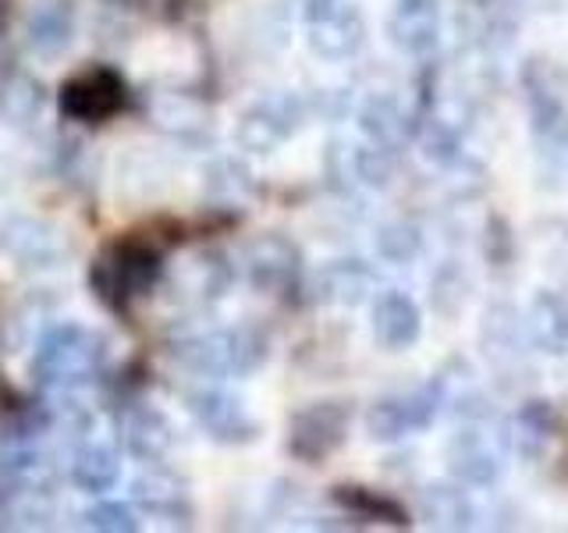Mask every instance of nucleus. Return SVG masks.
<instances>
[{
	"label": "nucleus",
	"instance_id": "423d86ee",
	"mask_svg": "<svg viewBox=\"0 0 568 533\" xmlns=\"http://www.w3.org/2000/svg\"><path fill=\"white\" fill-rule=\"evenodd\" d=\"M302 118H306V111H302V103L292 93H271V97L256 100L239 118L235 139L248 153H271L284 139L298 132Z\"/></svg>",
	"mask_w": 568,
	"mask_h": 533
},
{
	"label": "nucleus",
	"instance_id": "cd10ccee",
	"mask_svg": "<svg viewBox=\"0 0 568 533\" xmlns=\"http://www.w3.org/2000/svg\"><path fill=\"white\" fill-rule=\"evenodd\" d=\"M469 289H473L469 274L462 271L458 263H444L430 281V302L437 316H448V320L462 316V310L469 306Z\"/></svg>",
	"mask_w": 568,
	"mask_h": 533
},
{
	"label": "nucleus",
	"instance_id": "2eb2a0df",
	"mask_svg": "<svg viewBox=\"0 0 568 533\" xmlns=\"http://www.w3.org/2000/svg\"><path fill=\"white\" fill-rule=\"evenodd\" d=\"M448 470L466 487H490L501 476V459L479 431H458L448 441Z\"/></svg>",
	"mask_w": 568,
	"mask_h": 533
},
{
	"label": "nucleus",
	"instance_id": "a211bd4d",
	"mask_svg": "<svg viewBox=\"0 0 568 533\" xmlns=\"http://www.w3.org/2000/svg\"><path fill=\"white\" fill-rule=\"evenodd\" d=\"M555 413L547 402H526L519 413L505 420V444L511 455H519L526 462H537L547 455L550 438H555Z\"/></svg>",
	"mask_w": 568,
	"mask_h": 533
},
{
	"label": "nucleus",
	"instance_id": "f704fd0d",
	"mask_svg": "<svg viewBox=\"0 0 568 533\" xmlns=\"http://www.w3.org/2000/svg\"><path fill=\"white\" fill-rule=\"evenodd\" d=\"M561 480H565V484H568V459H565V466H561Z\"/></svg>",
	"mask_w": 568,
	"mask_h": 533
},
{
	"label": "nucleus",
	"instance_id": "4468645a",
	"mask_svg": "<svg viewBox=\"0 0 568 533\" xmlns=\"http://www.w3.org/2000/svg\"><path fill=\"white\" fill-rule=\"evenodd\" d=\"M390 43L408 58H423L440 40V8L437 0H398L395 14L387 22Z\"/></svg>",
	"mask_w": 568,
	"mask_h": 533
},
{
	"label": "nucleus",
	"instance_id": "7c9ffc66",
	"mask_svg": "<svg viewBox=\"0 0 568 533\" xmlns=\"http://www.w3.org/2000/svg\"><path fill=\"white\" fill-rule=\"evenodd\" d=\"M416 139H419L423 153L430 160H437V164H455V160H458L462 142H458V132L452 129L448 121H437V118L416 121Z\"/></svg>",
	"mask_w": 568,
	"mask_h": 533
},
{
	"label": "nucleus",
	"instance_id": "39448f33",
	"mask_svg": "<svg viewBox=\"0 0 568 533\" xmlns=\"http://www.w3.org/2000/svg\"><path fill=\"white\" fill-rule=\"evenodd\" d=\"M185 405H189L192 420L200 423V431L221 444H245L260 434V423L248 416L242 399L217 384H203V388L189 391Z\"/></svg>",
	"mask_w": 568,
	"mask_h": 533
},
{
	"label": "nucleus",
	"instance_id": "ddd939ff",
	"mask_svg": "<svg viewBox=\"0 0 568 533\" xmlns=\"http://www.w3.org/2000/svg\"><path fill=\"white\" fill-rule=\"evenodd\" d=\"M366 43V22L359 8L337 4L331 14L310 22V50L324 61H348Z\"/></svg>",
	"mask_w": 568,
	"mask_h": 533
},
{
	"label": "nucleus",
	"instance_id": "7ed1b4c3",
	"mask_svg": "<svg viewBox=\"0 0 568 533\" xmlns=\"http://www.w3.org/2000/svg\"><path fill=\"white\" fill-rule=\"evenodd\" d=\"M164 278V257L156 253L150 242L121 239L106 245L97 257L89 284H93L97 299L111 310H129L132 299H142L156 289V281Z\"/></svg>",
	"mask_w": 568,
	"mask_h": 533
},
{
	"label": "nucleus",
	"instance_id": "c85d7f7f",
	"mask_svg": "<svg viewBox=\"0 0 568 533\" xmlns=\"http://www.w3.org/2000/svg\"><path fill=\"white\" fill-rule=\"evenodd\" d=\"M398 174V153L384 147H363L352 153V178L366 189H387Z\"/></svg>",
	"mask_w": 568,
	"mask_h": 533
},
{
	"label": "nucleus",
	"instance_id": "4be33fe9",
	"mask_svg": "<svg viewBox=\"0 0 568 533\" xmlns=\"http://www.w3.org/2000/svg\"><path fill=\"white\" fill-rule=\"evenodd\" d=\"M377 274L363 260H334L316 274V295L331 306H359L373 292Z\"/></svg>",
	"mask_w": 568,
	"mask_h": 533
},
{
	"label": "nucleus",
	"instance_id": "dca6fc26",
	"mask_svg": "<svg viewBox=\"0 0 568 533\" xmlns=\"http://www.w3.org/2000/svg\"><path fill=\"white\" fill-rule=\"evenodd\" d=\"M359 129L384 150H402L408 139H416V118L405 111L398 97H369L359 107Z\"/></svg>",
	"mask_w": 568,
	"mask_h": 533
},
{
	"label": "nucleus",
	"instance_id": "6e6552de",
	"mask_svg": "<svg viewBox=\"0 0 568 533\" xmlns=\"http://www.w3.org/2000/svg\"><path fill=\"white\" fill-rule=\"evenodd\" d=\"M242 266H245V278L253 284L256 292L266 295H281L295 289V281L302 274V253L292 239L284 235H260L245 245L242 253Z\"/></svg>",
	"mask_w": 568,
	"mask_h": 533
},
{
	"label": "nucleus",
	"instance_id": "f03ea898",
	"mask_svg": "<svg viewBox=\"0 0 568 533\" xmlns=\"http://www.w3.org/2000/svg\"><path fill=\"white\" fill-rule=\"evenodd\" d=\"M174 360L200 378H245L263 366L266 338L256 328H206L185 331L174 342Z\"/></svg>",
	"mask_w": 568,
	"mask_h": 533
},
{
	"label": "nucleus",
	"instance_id": "9d476101",
	"mask_svg": "<svg viewBox=\"0 0 568 533\" xmlns=\"http://www.w3.org/2000/svg\"><path fill=\"white\" fill-rule=\"evenodd\" d=\"M523 86H526L532 129L540 135H558L568 124V103H565L568 79L561 76V68H555L544 58H532L523 68Z\"/></svg>",
	"mask_w": 568,
	"mask_h": 533
},
{
	"label": "nucleus",
	"instance_id": "c756f323",
	"mask_svg": "<svg viewBox=\"0 0 568 533\" xmlns=\"http://www.w3.org/2000/svg\"><path fill=\"white\" fill-rule=\"evenodd\" d=\"M423 253V231L408 221H390L377 228V257L387 263H413Z\"/></svg>",
	"mask_w": 568,
	"mask_h": 533
},
{
	"label": "nucleus",
	"instance_id": "aec40b11",
	"mask_svg": "<svg viewBox=\"0 0 568 533\" xmlns=\"http://www.w3.org/2000/svg\"><path fill=\"white\" fill-rule=\"evenodd\" d=\"M75 40V8L58 0V4H43L29 14V26H26V43L36 58L53 61L71 47Z\"/></svg>",
	"mask_w": 568,
	"mask_h": 533
},
{
	"label": "nucleus",
	"instance_id": "473e14b6",
	"mask_svg": "<svg viewBox=\"0 0 568 533\" xmlns=\"http://www.w3.org/2000/svg\"><path fill=\"white\" fill-rule=\"evenodd\" d=\"M82 526L103 530V533H132L139 530V520L124 502H97L93 509L82 512Z\"/></svg>",
	"mask_w": 568,
	"mask_h": 533
},
{
	"label": "nucleus",
	"instance_id": "9b49d317",
	"mask_svg": "<svg viewBox=\"0 0 568 533\" xmlns=\"http://www.w3.org/2000/svg\"><path fill=\"white\" fill-rule=\"evenodd\" d=\"M132 497L142 512L164 523H189V515H192L189 484L178 473L160 466V462H150V466L135 476Z\"/></svg>",
	"mask_w": 568,
	"mask_h": 533
},
{
	"label": "nucleus",
	"instance_id": "6ab92c4d",
	"mask_svg": "<svg viewBox=\"0 0 568 533\" xmlns=\"http://www.w3.org/2000/svg\"><path fill=\"white\" fill-rule=\"evenodd\" d=\"M526 338L547 355L568 352V299L558 292H537L526 310Z\"/></svg>",
	"mask_w": 568,
	"mask_h": 533
},
{
	"label": "nucleus",
	"instance_id": "bb28decb",
	"mask_svg": "<svg viewBox=\"0 0 568 533\" xmlns=\"http://www.w3.org/2000/svg\"><path fill=\"white\" fill-rule=\"evenodd\" d=\"M413 431L408 395H384L366 409V434L373 441H402Z\"/></svg>",
	"mask_w": 568,
	"mask_h": 533
},
{
	"label": "nucleus",
	"instance_id": "b1692460",
	"mask_svg": "<svg viewBox=\"0 0 568 533\" xmlns=\"http://www.w3.org/2000/svg\"><path fill=\"white\" fill-rule=\"evenodd\" d=\"M178 284H182L189 299L206 306V302H217L231 289V263L221 253H203L182 266Z\"/></svg>",
	"mask_w": 568,
	"mask_h": 533
},
{
	"label": "nucleus",
	"instance_id": "f3484780",
	"mask_svg": "<svg viewBox=\"0 0 568 533\" xmlns=\"http://www.w3.org/2000/svg\"><path fill=\"white\" fill-rule=\"evenodd\" d=\"M121 441L135 459L142 462H160L174 444V426L171 420L153 405H132L121 420Z\"/></svg>",
	"mask_w": 568,
	"mask_h": 533
},
{
	"label": "nucleus",
	"instance_id": "f257e3e1",
	"mask_svg": "<svg viewBox=\"0 0 568 533\" xmlns=\"http://www.w3.org/2000/svg\"><path fill=\"white\" fill-rule=\"evenodd\" d=\"M103 363H106V342L100 331L82 324H58L36 345L32 370L47 388V395H53V391H79L89 381H97Z\"/></svg>",
	"mask_w": 568,
	"mask_h": 533
},
{
	"label": "nucleus",
	"instance_id": "20e7f679",
	"mask_svg": "<svg viewBox=\"0 0 568 533\" xmlns=\"http://www.w3.org/2000/svg\"><path fill=\"white\" fill-rule=\"evenodd\" d=\"M352 409L345 402H313L298 409L288 426V452L302 462H324L345 444Z\"/></svg>",
	"mask_w": 568,
	"mask_h": 533
},
{
	"label": "nucleus",
	"instance_id": "1a4fd4ad",
	"mask_svg": "<svg viewBox=\"0 0 568 533\" xmlns=\"http://www.w3.org/2000/svg\"><path fill=\"white\" fill-rule=\"evenodd\" d=\"M61 114L71 121H106L124 103V79L114 68H89L61 86Z\"/></svg>",
	"mask_w": 568,
	"mask_h": 533
},
{
	"label": "nucleus",
	"instance_id": "412c9836",
	"mask_svg": "<svg viewBox=\"0 0 568 533\" xmlns=\"http://www.w3.org/2000/svg\"><path fill=\"white\" fill-rule=\"evenodd\" d=\"M419 515L426 526L437 530H469L476 523V509L469 494L458 484H444V480H430L419 491Z\"/></svg>",
	"mask_w": 568,
	"mask_h": 533
},
{
	"label": "nucleus",
	"instance_id": "2f4dec72",
	"mask_svg": "<svg viewBox=\"0 0 568 533\" xmlns=\"http://www.w3.org/2000/svg\"><path fill=\"white\" fill-rule=\"evenodd\" d=\"M484 345H487L490 355L497 349L511 352L515 345H519V316H515V310L508 306V302L487 310V320H484Z\"/></svg>",
	"mask_w": 568,
	"mask_h": 533
},
{
	"label": "nucleus",
	"instance_id": "393cba45",
	"mask_svg": "<svg viewBox=\"0 0 568 533\" xmlns=\"http://www.w3.org/2000/svg\"><path fill=\"white\" fill-rule=\"evenodd\" d=\"M43 82L26 76V71H11V76L0 82V118L11 124H32L43 114Z\"/></svg>",
	"mask_w": 568,
	"mask_h": 533
},
{
	"label": "nucleus",
	"instance_id": "72a5a7b5",
	"mask_svg": "<svg viewBox=\"0 0 568 533\" xmlns=\"http://www.w3.org/2000/svg\"><path fill=\"white\" fill-rule=\"evenodd\" d=\"M342 0H298V8H302V18L306 22H316V18H324V14H331Z\"/></svg>",
	"mask_w": 568,
	"mask_h": 533
},
{
	"label": "nucleus",
	"instance_id": "f8f14e48",
	"mask_svg": "<svg viewBox=\"0 0 568 533\" xmlns=\"http://www.w3.org/2000/svg\"><path fill=\"white\" fill-rule=\"evenodd\" d=\"M369 328H373V342L387 352H405L419 342V331H423V320L416 302L408 299L405 292H384L373 302V313H369Z\"/></svg>",
	"mask_w": 568,
	"mask_h": 533
},
{
	"label": "nucleus",
	"instance_id": "0eeeda50",
	"mask_svg": "<svg viewBox=\"0 0 568 533\" xmlns=\"http://www.w3.org/2000/svg\"><path fill=\"white\" fill-rule=\"evenodd\" d=\"M0 253L26 271H53L68 257L64 235L43 218H8L0 224Z\"/></svg>",
	"mask_w": 568,
	"mask_h": 533
},
{
	"label": "nucleus",
	"instance_id": "a878e982",
	"mask_svg": "<svg viewBox=\"0 0 568 533\" xmlns=\"http://www.w3.org/2000/svg\"><path fill=\"white\" fill-rule=\"evenodd\" d=\"M334 502L342 505L345 512L359 515V520L369 523H390V526H408V512L395 502L390 494L381 491H369V487H334Z\"/></svg>",
	"mask_w": 568,
	"mask_h": 533
},
{
	"label": "nucleus",
	"instance_id": "5701e85b",
	"mask_svg": "<svg viewBox=\"0 0 568 533\" xmlns=\"http://www.w3.org/2000/svg\"><path fill=\"white\" fill-rule=\"evenodd\" d=\"M71 480H75V484L89 494H103V491L118 487V480H121L118 452L103 441L79 444V452L71 455Z\"/></svg>",
	"mask_w": 568,
	"mask_h": 533
}]
</instances>
